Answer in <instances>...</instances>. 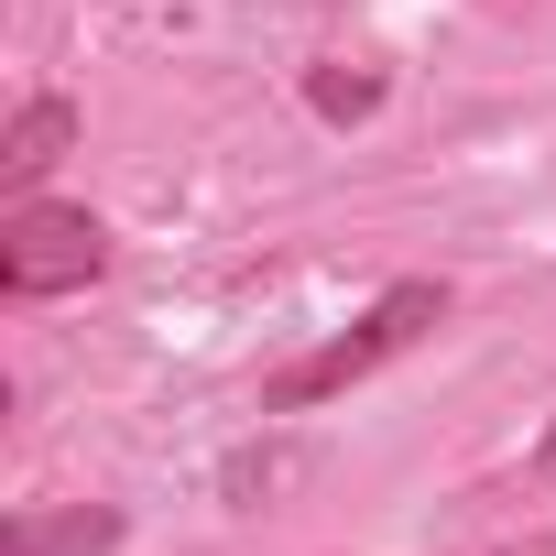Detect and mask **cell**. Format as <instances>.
<instances>
[{"mask_svg": "<svg viewBox=\"0 0 556 556\" xmlns=\"http://www.w3.org/2000/svg\"><path fill=\"white\" fill-rule=\"evenodd\" d=\"M110 273V229L99 207H55V197H12L0 218V295L12 306H45V295H77Z\"/></svg>", "mask_w": 556, "mask_h": 556, "instance_id": "cell-2", "label": "cell"}, {"mask_svg": "<svg viewBox=\"0 0 556 556\" xmlns=\"http://www.w3.org/2000/svg\"><path fill=\"white\" fill-rule=\"evenodd\" d=\"M437 328H447V285H437V273H404V285H382L339 339H317L306 361L273 371V382H262V415H317V404H339L350 382H371L382 361H404V350L437 339Z\"/></svg>", "mask_w": 556, "mask_h": 556, "instance_id": "cell-1", "label": "cell"}, {"mask_svg": "<svg viewBox=\"0 0 556 556\" xmlns=\"http://www.w3.org/2000/svg\"><path fill=\"white\" fill-rule=\"evenodd\" d=\"M66 142H77V99H23V110H12V131H0V186L34 197V186L66 164Z\"/></svg>", "mask_w": 556, "mask_h": 556, "instance_id": "cell-3", "label": "cell"}, {"mask_svg": "<svg viewBox=\"0 0 556 556\" xmlns=\"http://www.w3.org/2000/svg\"><path fill=\"white\" fill-rule=\"evenodd\" d=\"M306 110H317V121H371V110H382V77H350V66H306Z\"/></svg>", "mask_w": 556, "mask_h": 556, "instance_id": "cell-5", "label": "cell"}, {"mask_svg": "<svg viewBox=\"0 0 556 556\" xmlns=\"http://www.w3.org/2000/svg\"><path fill=\"white\" fill-rule=\"evenodd\" d=\"M121 545V513L110 502H77V513H23V523H0V556H99Z\"/></svg>", "mask_w": 556, "mask_h": 556, "instance_id": "cell-4", "label": "cell"}]
</instances>
